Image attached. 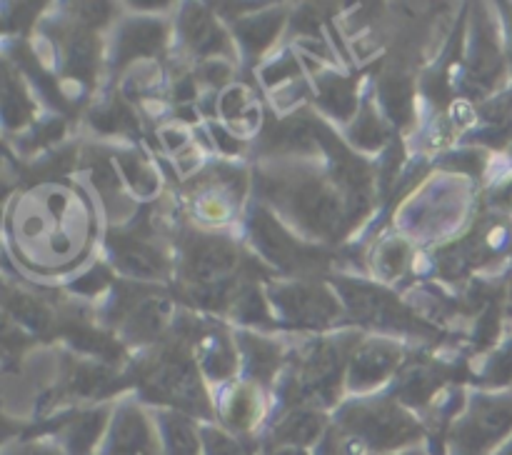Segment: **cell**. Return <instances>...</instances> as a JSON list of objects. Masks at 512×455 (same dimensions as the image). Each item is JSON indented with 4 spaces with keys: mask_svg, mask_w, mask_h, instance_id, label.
<instances>
[{
    "mask_svg": "<svg viewBox=\"0 0 512 455\" xmlns=\"http://www.w3.org/2000/svg\"><path fill=\"white\" fill-rule=\"evenodd\" d=\"M488 380L495 385H505L512 380V340L500 348V353L495 355L493 363L488 365Z\"/></svg>",
    "mask_w": 512,
    "mask_h": 455,
    "instance_id": "30",
    "label": "cell"
},
{
    "mask_svg": "<svg viewBox=\"0 0 512 455\" xmlns=\"http://www.w3.org/2000/svg\"><path fill=\"white\" fill-rule=\"evenodd\" d=\"M210 455H240V450H238V445L230 443L228 438L213 433L210 435Z\"/></svg>",
    "mask_w": 512,
    "mask_h": 455,
    "instance_id": "31",
    "label": "cell"
},
{
    "mask_svg": "<svg viewBox=\"0 0 512 455\" xmlns=\"http://www.w3.org/2000/svg\"><path fill=\"white\" fill-rule=\"evenodd\" d=\"M113 255L115 263L125 273L138 275V278H160L163 275V260H160V255L145 243H140V240L120 238L118 243H113Z\"/></svg>",
    "mask_w": 512,
    "mask_h": 455,
    "instance_id": "11",
    "label": "cell"
},
{
    "mask_svg": "<svg viewBox=\"0 0 512 455\" xmlns=\"http://www.w3.org/2000/svg\"><path fill=\"white\" fill-rule=\"evenodd\" d=\"M353 135H355V143H360L363 148H378V145L385 140L383 125H380V120L375 118L373 113L363 115V120H360Z\"/></svg>",
    "mask_w": 512,
    "mask_h": 455,
    "instance_id": "29",
    "label": "cell"
},
{
    "mask_svg": "<svg viewBox=\"0 0 512 455\" xmlns=\"http://www.w3.org/2000/svg\"><path fill=\"white\" fill-rule=\"evenodd\" d=\"M338 288L343 293V300L350 308V313L358 320H363V323L378 325V328L413 330V333H420V328H423L413 318V313L403 308L400 300H395L388 290L358 283V280H338Z\"/></svg>",
    "mask_w": 512,
    "mask_h": 455,
    "instance_id": "2",
    "label": "cell"
},
{
    "mask_svg": "<svg viewBox=\"0 0 512 455\" xmlns=\"http://www.w3.org/2000/svg\"><path fill=\"white\" fill-rule=\"evenodd\" d=\"M235 363H238V355H235V350L230 348L228 340L215 335L213 343H210L208 350H205V358H203L205 370H208L210 375H215V378H225V375L233 373Z\"/></svg>",
    "mask_w": 512,
    "mask_h": 455,
    "instance_id": "22",
    "label": "cell"
},
{
    "mask_svg": "<svg viewBox=\"0 0 512 455\" xmlns=\"http://www.w3.org/2000/svg\"><path fill=\"white\" fill-rule=\"evenodd\" d=\"M343 360L345 353L338 343H330V340H323V343L313 345L308 355H305L303 363V385L308 393H315L320 398L323 395L325 400L333 398L335 388L340 383V373H343Z\"/></svg>",
    "mask_w": 512,
    "mask_h": 455,
    "instance_id": "9",
    "label": "cell"
},
{
    "mask_svg": "<svg viewBox=\"0 0 512 455\" xmlns=\"http://www.w3.org/2000/svg\"><path fill=\"white\" fill-rule=\"evenodd\" d=\"M185 35H188L190 43L198 50H218L223 45V35L215 28L213 18L208 15V10L193 8L185 15Z\"/></svg>",
    "mask_w": 512,
    "mask_h": 455,
    "instance_id": "16",
    "label": "cell"
},
{
    "mask_svg": "<svg viewBox=\"0 0 512 455\" xmlns=\"http://www.w3.org/2000/svg\"><path fill=\"white\" fill-rule=\"evenodd\" d=\"M8 310L18 318V323H23L25 328L33 330H45L50 323V315L43 305L38 303L35 298L25 293H15L8 298Z\"/></svg>",
    "mask_w": 512,
    "mask_h": 455,
    "instance_id": "20",
    "label": "cell"
},
{
    "mask_svg": "<svg viewBox=\"0 0 512 455\" xmlns=\"http://www.w3.org/2000/svg\"><path fill=\"white\" fill-rule=\"evenodd\" d=\"M253 235H255V243H258L260 253L265 255L268 260H273L275 265L285 270H293V268H308V260L310 253L308 250L298 248L293 238L270 218L268 213L260 210L253 220Z\"/></svg>",
    "mask_w": 512,
    "mask_h": 455,
    "instance_id": "10",
    "label": "cell"
},
{
    "mask_svg": "<svg viewBox=\"0 0 512 455\" xmlns=\"http://www.w3.org/2000/svg\"><path fill=\"white\" fill-rule=\"evenodd\" d=\"M403 360V350L393 343H383V340H370V343L360 345L350 363V385L353 388H373V385L383 383L398 363Z\"/></svg>",
    "mask_w": 512,
    "mask_h": 455,
    "instance_id": "8",
    "label": "cell"
},
{
    "mask_svg": "<svg viewBox=\"0 0 512 455\" xmlns=\"http://www.w3.org/2000/svg\"><path fill=\"white\" fill-rule=\"evenodd\" d=\"M318 433H320V418L318 415L305 413L303 410V413L290 415V418L280 425L278 438L290 440V443L305 445V443H313V440L318 438Z\"/></svg>",
    "mask_w": 512,
    "mask_h": 455,
    "instance_id": "21",
    "label": "cell"
},
{
    "mask_svg": "<svg viewBox=\"0 0 512 455\" xmlns=\"http://www.w3.org/2000/svg\"><path fill=\"white\" fill-rule=\"evenodd\" d=\"M168 438H170V448H173V455L198 453V438H195V430L190 428L183 418L168 420Z\"/></svg>",
    "mask_w": 512,
    "mask_h": 455,
    "instance_id": "25",
    "label": "cell"
},
{
    "mask_svg": "<svg viewBox=\"0 0 512 455\" xmlns=\"http://www.w3.org/2000/svg\"><path fill=\"white\" fill-rule=\"evenodd\" d=\"M243 353L248 358V370L260 380H270L278 370L280 363V350L278 345L268 343V340L253 338V335H245L243 338Z\"/></svg>",
    "mask_w": 512,
    "mask_h": 455,
    "instance_id": "15",
    "label": "cell"
},
{
    "mask_svg": "<svg viewBox=\"0 0 512 455\" xmlns=\"http://www.w3.org/2000/svg\"><path fill=\"white\" fill-rule=\"evenodd\" d=\"M150 383H153V390H158L160 398L173 400V403L195 405V408L205 403L193 360L180 350L163 355Z\"/></svg>",
    "mask_w": 512,
    "mask_h": 455,
    "instance_id": "7",
    "label": "cell"
},
{
    "mask_svg": "<svg viewBox=\"0 0 512 455\" xmlns=\"http://www.w3.org/2000/svg\"><path fill=\"white\" fill-rule=\"evenodd\" d=\"M290 208L305 228L318 235L335 233L345 215L338 193L315 178L300 180L298 185L290 188Z\"/></svg>",
    "mask_w": 512,
    "mask_h": 455,
    "instance_id": "5",
    "label": "cell"
},
{
    "mask_svg": "<svg viewBox=\"0 0 512 455\" xmlns=\"http://www.w3.org/2000/svg\"><path fill=\"white\" fill-rule=\"evenodd\" d=\"M120 165H123L125 175H128V180L133 183V188L138 190V193H150V190H155L153 170H150L138 155H125V158H120Z\"/></svg>",
    "mask_w": 512,
    "mask_h": 455,
    "instance_id": "28",
    "label": "cell"
},
{
    "mask_svg": "<svg viewBox=\"0 0 512 455\" xmlns=\"http://www.w3.org/2000/svg\"><path fill=\"white\" fill-rule=\"evenodd\" d=\"M238 250L223 238H198L188 248V275L198 298L208 305L225 300L235 268H238Z\"/></svg>",
    "mask_w": 512,
    "mask_h": 455,
    "instance_id": "1",
    "label": "cell"
},
{
    "mask_svg": "<svg viewBox=\"0 0 512 455\" xmlns=\"http://www.w3.org/2000/svg\"><path fill=\"white\" fill-rule=\"evenodd\" d=\"M235 313L240 320H248V323H265L268 313L263 308V300H260L258 290L245 288L235 295Z\"/></svg>",
    "mask_w": 512,
    "mask_h": 455,
    "instance_id": "27",
    "label": "cell"
},
{
    "mask_svg": "<svg viewBox=\"0 0 512 455\" xmlns=\"http://www.w3.org/2000/svg\"><path fill=\"white\" fill-rule=\"evenodd\" d=\"M98 60V45L90 33H75L68 43V70L75 75H90Z\"/></svg>",
    "mask_w": 512,
    "mask_h": 455,
    "instance_id": "19",
    "label": "cell"
},
{
    "mask_svg": "<svg viewBox=\"0 0 512 455\" xmlns=\"http://www.w3.org/2000/svg\"><path fill=\"white\" fill-rule=\"evenodd\" d=\"M323 103L328 105L333 113H338L340 118H348L355 110V93L353 85L348 80L330 78L323 83Z\"/></svg>",
    "mask_w": 512,
    "mask_h": 455,
    "instance_id": "23",
    "label": "cell"
},
{
    "mask_svg": "<svg viewBox=\"0 0 512 455\" xmlns=\"http://www.w3.org/2000/svg\"><path fill=\"white\" fill-rule=\"evenodd\" d=\"M115 455H153V435L143 415L125 410L115 428Z\"/></svg>",
    "mask_w": 512,
    "mask_h": 455,
    "instance_id": "13",
    "label": "cell"
},
{
    "mask_svg": "<svg viewBox=\"0 0 512 455\" xmlns=\"http://www.w3.org/2000/svg\"><path fill=\"white\" fill-rule=\"evenodd\" d=\"M165 318H168V305L160 298H145L130 310L128 330L135 338H153L160 333Z\"/></svg>",
    "mask_w": 512,
    "mask_h": 455,
    "instance_id": "14",
    "label": "cell"
},
{
    "mask_svg": "<svg viewBox=\"0 0 512 455\" xmlns=\"http://www.w3.org/2000/svg\"><path fill=\"white\" fill-rule=\"evenodd\" d=\"M165 40V25L155 23V20H135V23L125 25L123 35H120L118 45V60L125 63L138 55H150L163 45Z\"/></svg>",
    "mask_w": 512,
    "mask_h": 455,
    "instance_id": "12",
    "label": "cell"
},
{
    "mask_svg": "<svg viewBox=\"0 0 512 455\" xmlns=\"http://www.w3.org/2000/svg\"><path fill=\"white\" fill-rule=\"evenodd\" d=\"M273 300L285 318L305 328H323L340 315L338 300L318 285H280L273 290Z\"/></svg>",
    "mask_w": 512,
    "mask_h": 455,
    "instance_id": "6",
    "label": "cell"
},
{
    "mask_svg": "<svg viewBox=\"0 0 512 455\" xmlns=\"http://www.w3.org/2000/svg\"><path fill=\"white\" fill-rule=\"evenodd\" d=\"M345 423L355 435L368 440L375 448H395V445L410 443L418 438L420 428L408 413L388 403L363 405V408H350L345 415Z\"/></svg>",
    "mask_w": 512,
    "mask_h": 455,
    "instance_id": "3",
    "label": "cell"
},
{
    "mask_svg": "<svg viewBox=\"0 0 512 455\" xmlns=\"http://www.w3.org/2000/svg\"><path fill=\"white\" fill-rule=\"evenodd\" d=\"M503 455H512V445H510V448L508 450H505V453Z\"/></svg>",
    "mask_w": 512,
    "mask_h": 455,
    "instance_id": "32",
    "label": "cell"
},
{
    "mask_svg": "<svg viewBox=\"0 0 512 455\" xmlns=\"http://www.w3.org/2000/svg\"><path fill=\"white\" fill-rule=\"evenodd\" d=\"M405 263H408V245L403 240H388L378 253V273L383 278H395L403 273Z\"/></svg>",
    "mask_w": 512,
    "mask_h": 455,
    "instance_id": "24",
    "label": "cell"
},
{
    "mask_svg": "<svg viewBox=\"0 0 512 455\" xmlns=\"http://www.w3.org/2000/svg\"><path fill=\"white\" fill-rule=\"evenodd\" d=\"M443 380V375L438 373V368H430V365H415L405 373L403 385H400V395L410 403H423L438 383Z\"/></svg>",
    "mask_w": 512,
    "mask_h": 455,
    "instance_id": "18",
    "label": "cell"
},
{
    "mask_svg": "<svg viewBox=\"0 0 512 455\" xmlns=\"http://www.w3.org/2000/svg\"><path fill=\"white\" fill-rule=\"evenodd\" d=\"M280 25H283V13H265L260 18L248 20V23H240L238 35L253 53H258L278 35Z\"/></svg>",
    "mask_w": 512,
    "mask_h": 455,
    "instance_id": "17",
    "label": "cell"
},
{
    "mask_svg": "<svg viewBox=\"0 0 512 455\" xmlns=\"http://www.w3.org/2000/svg\"><path fill=\"white\" fill-rule=\"evenodd\" d=\"M255 410H258V400H255L253 390L238 388V393L233 395L228 405V418L230 423L238 425V428H245V425L253 423Z\"/></svg>",
    "mask_w": 512,
    "mask_h": 455,
    "instance_id": "26",
    "label": "cell"
},
{
    "mask_svg": "<svg viewBox=\"0 0 512 455\" xmlns=\"http://www.w3.org/2000/svg\"><path fill=\"white\" fill-rule=\"evenodd\" d=\"M512 430V395L480 398L468 418L460 423L455 440L463 453L483 455Z\"/></svg>",
    "mask_w": 512,
    "mask_h": 455,
    "instance_id": "4",
    "label": "cell"
}]
</instances>
